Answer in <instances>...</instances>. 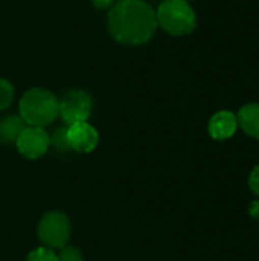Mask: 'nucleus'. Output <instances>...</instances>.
<instances>
[{"instance_id": "nucleus-1", "label": "nucleus", "mask_w": 259, "mask_h": 261, "mask_svg": "<svg viewBox=\"0 0 259 261\" xmlns=\"http://www.w3.org/2000/svg\"><path fill=\"white\" fill-rule=\"evenodd\" d=\"M110 35L122 44H145L157 29L156 11L143 0H121L108 12Z\"/></svg>"}, {"instance_id": "nucleus-2", "label": "nucleus", "mask_w": 259, "mask_h": 261, "mask_svg": "<svg viewBox=\"0 0 259 261\" xmlns=\"http://www.w3.org/2000/svg\"><path fill=\"white\" fill-rule=\"evenodd\" d=\"M18 109L24 124L43 128L56 119L58 99L50 90L34 87L21 96Z\"/></svg>"}, {"instance_id": "nucleus-3", "label": "nucleus", "mask_w": 259, "mask_h": 261, "mask_svg": "<svg viewBox=\"0 0 259 261\" xmlns=\"http://www.w3.org/2000/svg\"><path fill=\"white\" fill-rule=\"evenodd\" d=\"M157 26L172 37H185L197 28V14L186 0H165L156 11Z\"/></svg>"}, {"instance_id": "nucleus-4", "label": "nucleus", "mask_w": 259, "mask_h": 261, "mask_svg": "<svg viewBox=\"0 0 259 261\" xmlns=\"http://www.w3.org/2000/svg\"><path fill=\"white\" fill-rule=\"evenodd\" d=\"M38 237L50 249H61L66 246L72 236V223L61 211L46 213L38 223Z\"/></svg>"}, {"instance_id": "nucleus-5", "label": "nucleus", "mask_w": 259, "mask_h": 261, "mask_svg": "<svg viewBox=\"0 0 259 261\" xmlns=\"http://www.w3.org/2000/svg\"><path fill=\"white\" fill-rule=\"evenodd\" d=\"M92 96L81 89H72L66 92L58 101V116H61L67 125L87 121L92 115Z\"/></svg>"}, {"instance_id": "nucleus-6", "label": "nucleus", "mask_w": 259, "mask_h": 261, "mask_svg": "<svg viewBox=\"0 0 259 261\" xmlns=\"http://www.w3.org/2000/svg\"><path fill=\"white\" fill-rule=\"evenodd\" d=\"M50 145V136L47 132L41 127H24V130L20 133L15 147L27 159H38L49 150Z\"/></svg>"}, {"instance_id": "nucleus-7", "label": "nucleus", "mask_w": 259, "mask_h": 261, "mask_svg": "<svg viewBox=\"0 0 259 261\" xmlns=\"http://www.w3.org/2000/svg\"><path fill=\"white\" fill-rule=\"evenodd\" d=\"M66 136L70 150H75L78 153H90L96 148L99 142V133L87 121L67 125Z\"/></svg>"}, {"instance_id": "nucleus-8", "label": "nucleus", "mask_w": 259, "mask_h": 261, "mask_svg": "<svg viewBox=\"0 0 259 261\" xmlns=\"http://www.w3.org/2000/svg\"><path fill=\"white\" fill-rule=\"evenodd\" d=\"M237 128H238V119H237V115L231 110L217 112L211 118L209 125H208L209 135L218 141H224V139L232 138L235 135Z\"/></svg>"}, {"instance_id": "nucleus-9", "label": "nucleus", "mask_w": 259, "mask_h": 261, "mask_svg": "<svg viewBox=\"0 0 259 261\" xmlns=\"http://www.w3.org/2000/svg\"><path fill=\"white\" fill-rule=\"evenodd\" d=\"M238 127L243 132L255 139H259V102H250L240 109L238 115Z\"/></svg>"}, {"instance_id": "nucleus-10", "label": "nucleus", "mask_w": 259, "mask_h": 261, "mask_svg": "<svg viewBox=\"0 0 259 261\" xmlns=\"http://www.w3.org/2000/svg\"><path fill=\"white\" fill-rule=\"evenodd\" d=\"M26 124L21 116L9 115L0 119V141L3 144H15L20 133L24 130Z\"/></svg>"}, {"instance_id": "nucleus-11", "label": "nucleus", "mask_w": 259, "mask_h": 261, "mask_svg": "<svg viewBox=\"0 0 259 261\" xmlns=\"http://www.w3.org/2000/svg\"><path fill=\"white\" fill-rule=\"evenodd\" d=\"M14 95H15L14 86L8 80L0 78V112L8 109L12 104Z\"/></svg>"}, {"instance_id": "nucleus-12", "label": "nucleus", "mask_w": 259, "mask_h": 261, "mask_svg": "<svg viewBox=\"0 0 259 261\" xmlns=\"http://www.w3.org/2000/svg\"><path fill=\"white\" fill-rule=\"evenodd\" d=\"M26 261H58V257L50 248L41 246V248H37L32 252H29Z\"/></svg>"}, {"instance_id": "nucleus-13", "label": "nucleus", "mask_w": 259, "mask_h": 261, "mask_svg": "<svg viewBox=\"0 0 259 261\" xmlns=\"http://www.w3.org/2000/svg\"><path fill=\"white\" fill-rule=\"evenodd\" d=\"M58 261H84L82 252L76 246H63L56 254Z\"/></svg>"}, {"instance_id": "nucleus-14", "label": "nucleus", "mask_w": 259, "mask_h": 261, "mask_svg": "<svg viewBox=\"0 0 259 261\" xmlns=\"http://www.w3.org/2000/svg\"><path fill=\"white\" fill-rule=\"evenodd\" d=\"M66 130H67V127L66 128H58L55 133H53V136L50 138V142L58 148V150H70V147H69V144H67V136H66Z\"/></svg>"}, {"instance_id": "nucleus-15", "label": "nucleus", "mask_w": 259, "mask_h": 261, "mask_svg": "<svg viewBox=\"0 0 259 261\" xmlns=\"http://www.w3.org/2000/svg\"><path fill=\"white\" fill-rule=\"evenodd\" d=\"M249 188L253 194L259 196V165H256L249 176Z\"/></svg>"}, {"instance_id": "nucleus-16", "label": "nucleus", "mask_w": 259, "mask_h": 261, "mask_svg": "<svg viewBox=\"0 0 259 261\" xmlns=\"http://www.w3.org/2000/svg\"><path fill=\"white\" fill-rule=\"evenodd\" d=\"M249 214L250 217H253L255 220H259V199L253 200L249 206Z\"/></svg>"}, {"instance_id": "nucleus-17", "label": "nucleus", "mask_w": 259, "mask_h": 261, "mask_svg": "<svg viewBox=\"0 0 259 261\" xmlns=\"http://www.w3.org/2000/svg\"><path fill=\"white\" fill-rule=\"evenodd\" d=\"M111 2L113 0H92V3L96 9H108L111 6Z\"/></svg>"}]
</instances>
